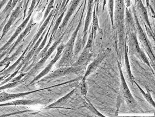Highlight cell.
Returning a JSON list of instances; mask_svg holds the SVG:
<instances>
[{
	"instance_id": "f1b7e54d",
	"label": "cell",
	"mask_w": 155,
	"mask_h": 117,
	"mask_svg": "<svg viewBox=\"0 0 155 117\" xmlns=\"http://www.w3.org/2000/svg\"><path fill=\"white\" fill-rule=\"evenodd\" d=\"M18 0H13L11 10H12L17 4Z\"/></svg>"
},
{
	"instance_id": "4316f807",
	"label": "cell",
	"mask_w": 155,
	"mask_h": 117,
	"mask_svg": "<svg viewBox=\"0 0 155 117\" xmlns=\"http://www.w3.org/2000/svg\"><path fill=\"white\" fill-rule=\"evenodd\" d=\"M13 0H10L8 3L7 4L5 8L3 11V12L6 13L9 10H11Z\"/></svg>"
},
{
	"instance_id": "d6986e66",
	"label": "cell",
	"mask_w": 155,
	"mask_h": 117,
	"mask_svg": "<svg viewBox=\"0 0 155 117\" xmlns=\"http://www.w3.org/2000/svg\"><path fill=\"white\" fill-rule=\"evenodd\" d=\"M13 22V21L9 18L8 21L7 23L6 24L3 30L2 38H3L5 35L8 32L9 29Z\"/></svg>"
},
{
	"instance_id": "44dd1931",
	"label": "cell",
	"mask_w": 155,
	"mask_h": 117,
	"mask_svg": "<svg viewBox=\"0 0 155 117\" xmlns=\"http://www.w3.org/2000/svg\"><path fill=\"white\" fill-rule=\"evenodd\" d=\"M54 2V0H51L50 3H49L48 7V8H47L45 13L44 17V19H45L46 18L48 17L49 14L50 12L51 9H52L53 8Z\"/></svg>"
},
{
	"instance_id": "603a6c76",
	"label": "cell",
	"mask_w": 155,
	"mask_h": 117,
	"mask_svg": "<svg viewBox=\"0 0 155 117\" xmlns=\"http://www.w3.org/2000/svg\"><path fill=\"white\" fill-rule=\"evenodd\" d=\"M140 89L142 91V92L143 93V95L144 96L145 98H146L147 99V101H148L150 102V103H151L153 105H154V106L155 105L154 102L153 100H152V98L151 97V96L149 94H148V93H147V94H146L145 93H144L143 91L140 88Z\"/></svg>"
},
{
	"instance_id": "7402d4cb",
	"label": "cell",
	"mask_w": 155,
	"mask_h": 117,
	"mask_svg": "<svg viewBox=\"0 0 155 117\" xmlns=\"http://www.w3.org/2000/svg\"><path fill=\"white\" fill-rule=\"evenodd\" d=\"M126 19L127 22L128 23H131L132 21V17L128 9L126 8L125 11Z\"/></svg>"
},
{
	"instance_id": "d590c367",
	"label": "cell",
	"mask_w": 155,
	"mask_h": 117,
	"mask_svg": "<svg viewBox=\"0 0 155 117\" xmlns=\"http://www.w3.org/2000/svg\"></svg>"
},
{
	"instance_id": "4dcf8cb0",
	"label": "cell",
	"mask_w": 155,
	"mask_h": 117,
	"mask_svg": "<svg viewBox=\"0 0 155 117\" xmlns=\"http://www.w3.org/2000/svg\"><path fill=\"white\" fill-rule=\"evenodd\" d=\"M5 76H6L5 75L3 76L0 77V82H1L2 81V80H3V79L5 78Z\"/></svg>"
},
{
	"instance_id": "30bf717a",
	"label": "cell",
	"mask_w": 155,
	"mask_h": 117,
	"mask_svg": "<svg viewBox=\"0 0 155 117\" xmlns=\"http://www.w3.org/2000/svg\"><path fill=\"white\" fill-rule=\"evenodd\" d=\"M38 100L30 99L17 100L8 103L0 104V106L10 105H34L39 103Z\"/></svg>"
},
{
	"instance_id": "7a4b0ae2",
	"label": "cell",
	"mask_w": 155,
	"mask_h": 117,
	"mask_svg": "<svg viewBox=\"0 0 155 117\" xmlns=\"http://www.w3.org/2000/svg\"><path fill=\"white\" fill-rule=\"evenodd\" d=\"M81 67L72 66L58 67L54 71L45 76L43 78H41L39 82L48 81L62 77L70 76V75L77 74L81 70Z\"/></svg>"
},
{
	"instance_id": "4fadbf2b",
	"label": "cell",
	"mask_w": 155,
	"mask_h": 117,
	"mask_svg": "<svg viewBox=\"0 0 155 117\" xmlns=\"http://www.w3.org/2000/svg\"><path fill=\"white\" fill-rule=\"evenodd\" d=\"M83 46V40L79 37L78 38L76 43L74 44V55L76 56L81 51Z\"/></svg>"
},
{
	"instance_id": "f546056e",
	"label": "cell",
	"mask_w": 155,
	"mask_h": 117,
	"mask_svg": "<svg viewBox=\"0 0 155 117\" xmlns=\"http://www.w3.org/2000/svg\"><path fill=\"white\" fill-rule=\"evenodd\" d=\"M67 1V0H63L62 3V4L61 7V8L62 9L63 8H64Z\"/></svg>"
},
{
	"instance_id": "5bb4252c",
	"label": "cell",
	"mask_w": 155,
	"mask_h": 117,
	"mask_svg": "<svg viewBox=\"0 0 155 117\" xmlns=\"http://www.w3.org/2000/svg\"><path fill=\"white\" fill-rule=\"evenodd\" d=\"M98 27V18L94 13L93 15V26L92 30L94 35V37L95 38L96 34H97V30Z\"/></svg>"
},
{
	"instance_id": "484cf974",
	"label": "cell",
	"mask_w": 155,
	"mask_h": 117,
	"mask_svg": "<svg viewBox=\"0 0 155 117\" xmlns=\"http://www.w3.org/2000/svg\"><path fill=\"white\" fill-rule=\"evenodd\" d=\"M27 73H21L19 76H18L17 77H16L15 78L13 79L12 80L10 81V82H14L17 81H20L23 76H25Z\"/></svg>"
},
{
	"instance_id": "277c9868",
	"label": "cell",
	"mask_w": 155,
	"mask_h": 117,
	"mask_svg": "<svg viewBox=\"0 0 155 117\" xmlns=\"http://www.w3.org/2000/svg\"><path fill=\"white\" fill-rule=\"evenodd\" d=\"M62 37H61L60 39L56 41L55 43L52 44L51 47L48 49V51L45 54L44 57L41 58V59L38 62L35 64L32 69L30 70L29 72L30 75L34 74L36 73L41 68V67L43 66L45 63L48 58L50 57L51 54L53 53L57 47L59 45Z\"/></svg>"
},
{
	"instance_id": "52a82bcc",
	"label": "cell",
	"mask_w": 155,
	"mask_h": 117,
	"mask_svg": "<svg viewBox=\"0 0 155 117\" xmlns=\"http://www.w3.org/2000/svg\"><path fill=\"white\" fill-rule=\"evenodd\" d=\"M75 90H76V89H74L67 93V95H66L64 96L57 100V101L54 102L52 104L48 105V106L46 107V108L49 109L51 108H56L62 106V105L67 102L68 100L74 94Z\"/></svg>"
},
{
	"instance_id": "8fae6325",
	"label": "cell",
	"mask_w": 155,
	"mask_h": 117,
	"mask_svg": "<svg viewBox=\"0 0 155 117\" xmlns=\"http://www.w3.org/2000/svg\"><path fill=\"white\" fill-rule=\"evenodd\" d=\"M81 0H73L72 3L69 10L68 11L64 21H63L61 27H64L73 14L74 12V11L76 9L78 6V5L80 2Z\"/></svg>"
},
{
	"instance_id": "e0dca14e",
	"label": "cell",
	"mask_w": 155,
	"mask_h": 117,
	"mask_svg": "<svg viewBox=\"0 0 155 117\" xmlns=\"http://www.w3.org/2000/svg\"><path fill=\"white\" fill-rule=\"evenodd\" d=\"M94 38V37L93 33L91 31L90 35H89L87 42L85 47L84 48L90 50L93 45Z\"/></svg>"
},
{
	"instance_id": "2e32d148",
	"label": "cell",
	"mask_w": 155,
	"mask_h": 117,
	"mask_svg": "<svg viewBox=\"0 0 155 117\" xmlns=\"http://www.w3.org/2000/svg\"><path fill=\"white\" fill-rule=\"evenodd\" d=\"M86 78H84L81 86V93L82 95L86 96L87 93L88 86L86 82Z\"/></svg>"
},
{
	"instance_id": "d4e9b609",
	"label": "cell",
	"mask_w": 155,
	"mask_h": 117,
	"mask_svg": "<svg viewBox=\"0 0 155 117\" xmlns=\"http://www.w3.org/2000/svg\"><path fill=\"white\" fill-rule=\"evenodd\" d=\"M19 70H16V71L14 72V73H13L11 75L8 77V78L6 79L5 81H4V82H3V83H2L1 85H3V84L7 82H8V81H10L11 80V79H12L14 76H15L16 74H17L18 73V72L19 71Z\"/></svg>"
},
{
	"instance_id": "5b68a950",
	"label": "cell",
	"mask_w": 155,
	"mask_h": 117,
	"mask_svg": "<svg viewBox=\"0 0 155 117\" xmlns=\"http://www.w3.org/2000/svg\"><path fill=\"white\" fill-rule=\"evenodd\" d=\"M110 51L109 49H106V50L102 51L98 55L95 59L89 65L87 69L84 78H86L87 76L90 75L95 71L98 65L102 62L108 54L109 53Z\"/></svg>"
},
{
	"instance_id": "7c38bea8",
	"label": "cell",
	"mask_w": 155,
	"mask_h": 117,
	"mask_svg": "<svg viewBox=\"0 0 155 117\" xmlns=\"http://www.w3.org/2000/svg\"><path fill=\"white\" fill-rule=\"evenodd\" d=\"M138 33L140 37V38L141 41L142 42L143 44H144L145 48L147 49V50L148 51V52L150 54L151 53V50L149 47V46L147 42V41L146 38H145V36L144 33H143L142 30L141 29V28L140 25H138Z\"/></svg>"
},
{
	"instance_id": "ba28073f",
	"label": "cell",
	"mask_w": 155,
	"mask_h": 117,
	"mask_svg": "<svg viewBox=\"0 0 155 117\" xmlns=\"http://www.w3.org/2000/svg\"><path fill=\"white\" fill-rule=\"evenodd\" d=\"M120 73L124 96L129 103L130 104H133L134 103V99L132 95H131L128 86L127 85L125 80L124 78L123 74L122 73L121 71H120Z\"/></svg>"
},
{
	"instance_id": "cb8c5ba5",
	"label": "cell",
	"mask_w": 155,
	"mask_h": 117,
	"mask_svg": "<svg viewBox=\"0 0 155 117\" xmlns=\"http://www.w3.org/2000/svg\"><path fill=\"white\" fill-rule=\"evenodd\" d=\"M12 58L11 57H7L5 58L0 62V67L4 66L6 64H8L9 62H10Z\"/></svg>"
},
{
	"instance_id": "9a60e30c",
	"label": "cell",
	"mask_w": 155,
	"mask_h": 117,
	"mask_svg": "<svg viewBox=\"0 0 155 117\" xmlns=\"http://www.w3.org/2000/svg\"><path fill=\"white\" fill-rule=\"evenodd\" d=\"M114 6V0H109L108 10L112 25H113V16Z\"/></svg>"
},
{
	"instance_id": "8992f818",
	"label": "cell",
	"mask_w": 155,
	"mask_h": 117,
	"mask_svg": "<svg viewBox=\"0 0 155 117\" xmlns=\"http://www.w3.org/2000/svg\"><path fill=\"white\" fill-rule=\"evenodd\" d=\"M91 54L90 52V50L84 48L83 50L80 55L78 59L72 66L74 67L82 66L87 62L90 59Z\"/></svg>"
},
{
	"instance_id": "836d02e7",
	"label": "cell",
	"mask_w": 155,
	"mask_h": 117,
	"mask_svg": "<svg viewBox=\"0 0 155 117\" xmlns=\"http://www.w3.org/2000/svg\"><path fill=\"white\" fill-rule=\"evenodd\" d=\"M40 1V0H38V2Z\"/></svg>"
},
{
	"instance_id": "83f0119b",
	"label": "cell",
	"mask_w": 155,
	"mask_h": 117,
	"mask_svg": "<svg viewBox=\"0 0 155 117\" xmlns=\"http://www.w3.org/2000/svg\"><path fill=\"white\" fill-rule=\"evenodd\" d=\"M94 0H88V8H92Z\"/></svg>"
},
{
	"instance_id": "ffe728a7",
	"label": "cell",
	"mask_w": 155,
	"mask_h": 117,
	"mask_svg": "<svg viewBox=\"0 0 155 117\" xmlns=\"http://www.w3.org/2000/svg\"><path fill=\"white\" fill-rule=\"evenodd\" d=\"M21 6V4L17 7V8H16L15 10L14 11V12L11 16V17L10 18L13 21L18 18L19 15Z\"/></svg>"
},
{
	"instance_id": "6da1fadb",
	"label": "cell",
	"mask_w": 155,
	"mask_h": 117,
	"mask_svg": "<svg viewBox=\"0 0 155 117\" xmlns=\"http://www.w3.org/2000/svg\"><path fill=\"white\" fill-rule=\"evenodd\" d=\"M80 27V24H79L76 31L72 35L69 41L64 45V48L61 55V57L56 65L58 68L69 66L70 65L71 63L73 58L74 55V48L75 41Z\"/></svg>"
},
{
	"instance_id": "ac0fdd59",
	"label": "cell",
	"mask_w": 155,
	"mask_h": 117,
	"mask_svg": "<svg viewBox=\"0 0 155 117\" xmlns=\"http://www.w3.org/2000/svg\"><path fill=\"white\" fill-rule=\"evenodd\" d=\"M21 83V81H18L14 82H11L9 83L6 84L5 85L2 86L0 87V91L2 90L5 89L12 88L18 86V84Z\"/></svg>"
},
{
	"instance_id": "9c48e42d",
	"label": "cell",
	"mask_w": 155,
	"mask_h": 117,
	"mask_svg": "<svg viewBox=\"0 0 155 117\" xmlns=\"http://www.w3.org/2000/svg\"><path fill=\"white\" fill-rule=\"evenodd\" d=\"M125 11V7L124 0H116L115 4V13L119 19H123Z\"/></svg>"
},
{
	"instance_id": "d6a6232c",
	"label": "cell",
	"mask_w": 155,
	"mask_h": 117,
	"mask_svg": "<svg viewBox=\"0 0 155 117\" xmlns=\"http://www.w3.org/2000/svg\"><path fill=\"white\" fill-rule=\"evenodd\" d=\"M5 53L2 54L0 55V60L1 59L2 57H3V56L5 55Z\"/></svg>"
},
{
	"instance_id": "1f68e13d",
	"label": "cell",
	"mask_w": 155,
	"mask_h": 117,
	"mask_svg": "<svg viewBox=\"0 0 155 117\" xmlns=\"http://www.w3.org/2000/svg\"><path fill=\"white\" fill-rule=\"evenodd\" d=\"M147 5L148 7L149 5V0H146Z\"/></svg>"
},
{
	"instance_id": "e575fe53",
	"label": "cell",
	"mask_w": 155,
	"mask_h": 117,
	"mask_svg": "<svg viewBox=\"0 0 155 117\" xmlns=\"http://www.w3.org/2000/svg\"><path fill=\"white\" fill-rule=\"evenodd\" d=\"M0 92H1V91H0Z\"/></svg>"
},
{
	"instance_id": "3957f363",
	"label": "cell",
	"mask_w": 155,
	"mask_h": 117,
	"mask_svg": "<svg viewBox=\"0 0 155 117\" xmlns=\"http://www.w3.org/2000/svg\"><path fill=\"white\" fill-rule=\"evenodd\" d=\"M64 44H61L58 46L57 49V52L56 54L55 57L47 65V66L40 73L35 77L33 80L30 84L33 83L37 81H38L40 79H41L43 77L46 76L48 74L52 69L54 65L59 60L61 56L62 51L64 49Z\"/></svg>"
}]
</instances>
